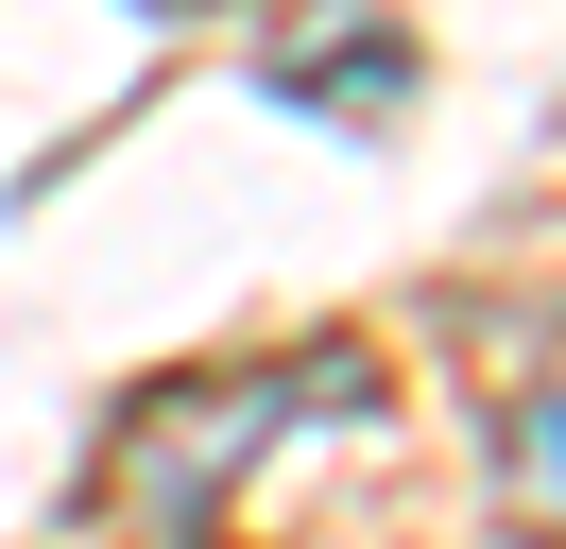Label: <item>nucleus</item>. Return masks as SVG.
Returning <instances> with one entry per match:
<instances>
[{
	"label": "nucleus",
	"mask_w": 566,
	"mask_h": 549,
	"mask_svg": "<svg viewBox=\"0 0 566 549\" xmlns=\"http://www.w3.org/2000/svg\"><path fill=\"white\" fill-rule=\"evenodd\" d=\"M155 18H189V0H155Z\"/></svg>",
	"instance_id": "nucleus-3"
},
{
	"label": "nucleus",
	"mask_w": 566,
	"mask_h": 549,
	"mask_svg": "<svg viewBox=\"0 0 566 549\" xmlns=\"http://www.w3.org/2000/svg\"><path fill=\"white\" fill-rule=\"evenodd\" d=\"M344 412H378V361H360V343H292V361H241V377H172V395H138L104 429L86 498H104V532H138V549H223V498L275 464V429H344Z\"/></svg>",
	"instance_id": "nucleus-1"
},
{
	"label": "nucleus",
	"mask_w": 566,
	"mask_h": 549,
	"mask_svg": "<svg viewBox=\"0 0 566 549\" xmlns=\"http://www.w3.org/2000/svg\"><path fill=\"white\" fill-rule=\"evenodd\" d=\"M258 86L275 103H412V34H275Z\"/></svg>",
	"instance_id": "nucleus-2"
}]
</instances>
